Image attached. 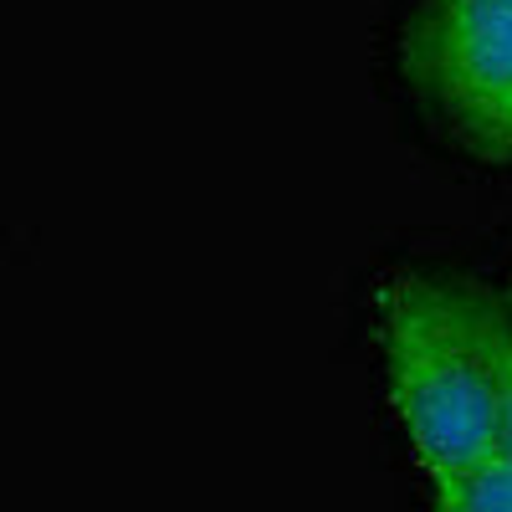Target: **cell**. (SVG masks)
<instances>
[{
    "mask_svg": "<svg viewBox=\"0 0 512 512\" xmlns=\"http://www.w3.org/2000/svg\"><path fill=\"white\" fill-rule=\"evenodd\" d=\"M507 297L472 282L400 272L379 292V354L390 405L431 482L502 451Z\"/></svg>",
    "mask_w": 512,
    "mask_h": 512,
    "instance_id": "1",
    "label": "cell"
},
{
    "mask_svg": "<svg viewBox=\"0 0 512 512\" xmlns=\"http://www.w3.org/2000/svg\"><path fill=\"white\" fill-rule=\"evenodd\" d=\"M405 77L461 144L502 159L512 128V0H415Z\"/></svg>",
    "mask_w": 512,
    "mask_h": 512,
    "instance_id": "2",
    "label": "cell"
},
{
    "mask_svg": "<svg viewBox=\"0 0 512 512\" xmlns=\"http://www.w3.org/2000/svg\"><path fill=\"white\" fill-rule=\"evenodd\" d=\"M436 512H512V456H492L482 466L446 482H431Z\"/></svg>",
    "mask_w": 512,
    "mask_h": 512,
    "instance_id": "3",
    "label": "cell"
},
{
    "mask_svg": "<svg viewBox=\"0 0 512 512\" xmlns=\"http://www.w3.org/2000/svg\"><path fill=\"white\" fill-rule=\"evenodd\" d=\"M502 456H512V308L502 328Z\"/></svg>",
    "mask_w": 512,
    "mask_h": 512,
    "instance_id": "4",
    "label": "cell"
},
{
    "mask_svg": "<svg viewBox=\"0 0 512 512\" xmlns=\"http://www.w3.org/2000/svg\"><path fill=\"white\" fill-rule=\"evenodd\" d=\"M502 159H512V128H507V139H502Z\"/></svg>",
    "mask_w": 512,
    "mask_h": 512,
    "instance_id": "5",
    "label": "cell"
},
{
    "mask_svg": "<svg viewBox=\"0 0 512 512\" xmlns=\"http://www.w3.org/2000/svg\"><path fill=\"white\" fill-rule=\"evenodd\" d=\"M507 308H512V292H507Z\"/></svg>",
    "mask_w": 512,
    "mask_h": 512,
    "instance_id": "6",
    "label": "cell"
}]
</instances>
